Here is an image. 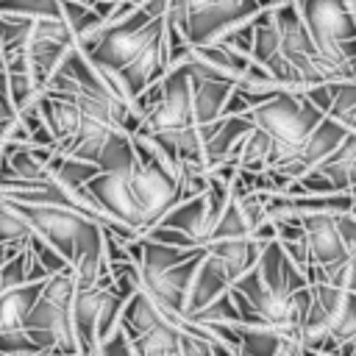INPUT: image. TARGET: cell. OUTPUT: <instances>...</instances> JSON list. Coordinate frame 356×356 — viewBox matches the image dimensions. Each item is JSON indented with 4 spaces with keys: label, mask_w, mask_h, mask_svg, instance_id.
<instances>
[{
    "label": "cell",
    "mask_w": 356,
    "mask_h": 356,
    "mask_svg": "<svg viewBox=\"0 0 356 356\" xmlns=\"http://www.w3.org/2000/svg\"><path fill=\"white\" fill-rule=\"evenodd\" d=\"M248 117L273 136V153L267 167H278L300 153L303 142L325 117V111L317 108L303 95V89H281L270 100L253 106Z\"/></svg>",
    "instance_id": "obj_1"
},
{
    "label": "cell",
    "mask_w": 356,
    "mask_h": 356,
    "mask_svg": "<svg viewBox=\"0 0 356 356\" xmlns=\"http://www.w3.org/2000/svg\"><path fill=\"white\" fill-rule=\"evenodd\" d=\"M72 264L50 273L42 284V295L31 309L25 328L42 348V353H81L75 328H72V298H75Z\"/></svg>",
    "instance_id": "obj_2"
},
{
    "label": "cell",
    "mask_w": 356,
    "mask_h": 356,
    "mask_svg": "<svg viewBox=\"0 0 356 356\" xmlns=\"http://www.w3.org/2000/svg\"><path fill=\"white\" fill-rule=\"evenodd\" d=\"M317 50L342 78H356V11L350 0H295Z\"/></svg>",
    "instance_id": "obj_3"
},
{
    "label": "cell",
    "mask_w": 356,
    "mask_h": 356,
    "mask_svg": "<svg viewBox=\"0 0 356 356\" xmlns=\"http://www.w3.org/2000/svg\"><path fill=\"white\" fill-rule=\"evenodd\" d=\"M17 203L25 209L36 231L70 259V264L81 253L103 250V225L89 214H83L81 209L64 203H22V200Z\"/></svg>",
    "instance_id": "obj_4"
},
{
    "label": "cell",
    "mask_w": 356,
    "mask_h": 356,
    "mask_svg": "<svg viewBox=\"0 0 356 356\" xmlns=\"http://www.w3.org/2000/svg\"><path fill=\"white\" fill-rule=\"evenodd\" d=\"M261 8L259 0H170L164 19L181 28L189 44H209Z\"/></svg>",
    "instance_id": "obj_5"
},
{
    "label": "cell",
    "mask_w": 356,
    "mask_h": 356,
    "mask_svg": "<svg viewBox=\"0 0 356 356\" xmlns=\"http://www.w3.org/2000/svg\"><path fill=\"white\" fill-rule=\"evenodd\" d=\"M161 95L159 100L145 111L136 131L145 134H161V131H178L186 125H195V103H192V72L184 61L172 64L161 78Z\"/></svg>",
    "instance_id": "obj_6"
},
{
    "label": "cell",
    "mask_w": 356,
    "mask_h": 356,
    "mask_svg": "<svg viewBox=\"0 0 356 356\" xmlns=\"http://www.w3.org/2000/svg\"><path fill=\"white\" fill-rule=\"evenodd\" d=\"M131 189L139 206L142 234L153 228L181 200V186H178L175 172L159 161H139L131 170Z\"/></svg>",
    "instance_id": "obj_7"
},
{
    "label": "cell",
    "mask_w": 356,
    "mask_h": 356,
    "mask_svg": "<svg viewBox=\"0 0 356 356\" xmlns=\"http://www.w3.org/2000/svg\"><path fill=\"white\" fill-rule=\"evenodd\" d=\"M206 256V248L200 253H195L192 259L170 267V270H161V273H142V286L153 295V300L172 317H184L186 312V300H189V289H192V281H195V273L200 267V259Z\"/></svg>",
    "instance_id": "obj_8"
},
{
    "label": "cell",
    "mask_w": 356,
    "mask_h": 356,
    "mask_svg": "<svg viewBox=\"0 0 356 356\" xmlns=\"http://www.w3.org/2000/svg\"><path fill=\"white\" fill-rule=\"evenodd\" d=\"M339 217L342 214H325V211L300 217L306 228V242L312 250V264H323L328 270V278H334V273H339L350 261V253L339 228Z\"/></svg>",
    "instance_id": "obj_9"
},
{
    "label": "cell",
    "mask_w": 356,
    "mask_h": 356,
    "mask_svg": "<svg viewBox=\"0 0 356 356\" xmlns=\"http://www.w3.org/2000/svg\"><path fill=\"white\" fill-rule=\"evenodd\" d=\"M86 189L100 200V206L122 225L134 228L136 234H142V217H139V206L131 189V170H100Z\"/></svg>",
    "instance_id": "obj_10"
},
{
    "label": "cell",
    "mask_w": 356,
    "mask_h": 356,
    "mask_svg": "<svg viewBox=\"0 0 356 356\" xmlns=\"http://www.w3.org/2000/svg\"><path fill=\"white\" fill-rule=\"evenodd\" d=\"M348 131H350V128H348L345 120H339V117H334V114H325V117L317 122V128L309 134V139L303 142L300 153H298L295 159L278 164L275 170H281V172H286V175H292V178H300L303 172H309L312 167H317L323 159H328V156L339 147V142L348 136Z\"/></svg>",
    "instance_id": "obj_11"
},
{
    "label": "cell",
    "mask_w": 356,
    "mask_h": 356,
    "mask_svg": "<svg viewBox=\"0 0 356 356\" xmlns=\"http://www.w3.org/2000/svg\"><path fill=\"white\" fill-rule=\"evenodd\" d=\"M256 128V122L248 114H225L209 125H200V134L206 139L203 153H206V167L211 170L214 164H222L228 159L236 161L242 139Z\"/></svg>",
    "instance_id": "obj_12"
},
{
    "label": "cell",
    "mask_w": 356,
    "mask_h": 356,
    "mask_svg": "<svg viewBox=\"0 0 356 356\" xmlns=\"http://www.w3.org/2000/svg\"><path fill=\"white\" fill-rule=\"evenodd\" d=\"M259 273L264 278V284L273 289V292H281V295H292L303 286H309V275L306 270H300L289 253L284 250V245L278 239L267 242L261 248V256H259Z\"/></svg>",
    "instance_id": "obj_13"
},
{
    "label": "cell",
    "mask_w": 356,
    "mask_h": 356,
    "mask_svg": "<svg viewBox=\"0 0 356 356\" xmlns=\"http://www.w3.org/2000/svg\"><path fill=\"white\" fill-rule=\"evenodd\" d=\"M217 220H220V214L214 211V206H211V200H209V192H203V195L178 200L159 222L175 225V228H181V231H186L197 245H206V242L211 239V231H214Z\"/></svg>",
    "instance_id": "obj_14"
},
{
    "label": "cell",
    "mask_w": 356,
    "mask_h": 356,
    "mask_svg": "<svg viewBox=\"0 0 356 356\" xmlns=\"http://www.w3.org/2000/svg\"><path fill=\"white\" fill-rule=\"evenodd\" d=\"M111 278H103L100 284L89 289H75L72 298V328L81 345V353H97V317L106 298V289L111 286Z\"/></svg>",
    "instance_id": "obj_15"
},
{
    "label": "cell",
    "mask_w": 356,
    "mask_h": 356,
    "mask_svg": "<svg viewBox=\"0 0 356 356\" xmlns=\"http://www.w3.org/2000/svg\"><path fill=\"white\" fill-rule=\"evenodd\" d=\"M234 286L228 270L222 267V261L206 250V256L200 259V267L195 273V281H192V289H189V300H186V312L181 320L192 317L195 312H200L203 306H209L214 298H220L222 292H228Z\"/></svg>",
    "instance_id": "obj_16"
},
{
    "label": "cell",
    "mask_w": 356,
    "mask_h": 356,
    "mask_svg": "<svg viewBox=\"0 0 356 356\" xmlns=\"http://www.w3.org/2000/svg\"><path fill=\"white\" fill-rule=\"evenodd\" d=\"M39 106H42V117H44L47 128L53 131V136L58 142V150H67L83 122L81 106L70 95H53V92H44Z\"/></svg>",
    "instance_id": "obj_17"
},
{
    "label": "cell",
    "mask_w": 356,
    "mask_h": 356,
    "mask_svg": "<svg viewBox=\"0 0 356 356\" xmlns=\"http://www.w3.org/2000/svg\"><path fill=\"white\" fill-rule=\"evenodd\" d=\"M261 242H256L250 234L248 236H231V239H209L206 242V250L214 253L222 267L228 270L231 281L242 278L248 270H253L259 264V256H261Z\"/></svg>",
    "instance_id": "obj_18"
},
{
    "label": "cell",
    "mask_w": 356,
    "mask_h": 356,
    "mask_svg": "<svg viewBox=\"0 0 356 356\" xmlns=\"http://www.w3.org/2000/svg\"><path fill=\"white\" fill-rule=\"evenodd\" d=\"M236 83L225 81V78H203V75H192V103H195V122L197 125H209L214 120L222 117L225 100L231 95Z\"/></svg>",
    "instance_id": "obj_19"
},
{
    "label": "cell",
    "mask_w": 356,
    "mask_h": 356,
    "mask_svg": "<svg viewBox=\"0 0 356 356\" xmlns=\"http://www.w3.org/2000/svg\"><path fill=\"white\" fill-rule=\"evenodd\" d=\"M42 284L44 281H28V284L8 286L0 292V331L25 325L31 309L36 306V300L42 295Z\"/></svg>",
    "instance_id": "obj_20"
},
{
    "label": "cell",
    "mask_w": 356,
    "mask_h": 356,
    "mask_svg": "<svg viewBox=\"0 0 356 356\" xmlns=\"http://www.w3.org/2000/svg\"><path fill=\"white\" fill-rule=\"evenodd\" d=\"M134 353L139 356H181V320H164L134 337Z\"/></svg>",
    "instance_id": "obj_21"
},
{
    "label": "cell",
    "mask_w": 356,
    "mask_h": 356,
    "mask_svg": "<svg viewBox=\"0 0 356 356\" xmlns=\"http://www.w3.org/2000/svg\"><path fill=\"white\" fill-rule=\"evenodd\" d=\"M139 245H142V259H139V270L142 273H161L170 270L186 259H192L195 253H200L206 245L200 248H178V245H167L159 239H150L145 234H139Z\"/></svg>",
    "instance_id": "obj_22"
},
{
    "label": "cell",
    "mask_w": 356,
    "mask_h": 356,
    "mask_svg": "<svg viewBox=\"0 0 356 356\" xmlns=\"http://www.w3.org/2000/svg\"><path fill=\"white\" fill-rule=\"evenodd\" d=\"M33 234H36V225L31 222L25 209L17 200L0 195V245H6V242H28Z\"/></svg>",
    "instance_id": "obj_23"
},
{
    "label": "cell",
    "mask_w": 356,
    "mask_h": 356,
    "mask_svg": "<svg viewBox=\"0 0 356 356\" xmlns=\"http://www.w3.org/2000/svg\"><path fill=\"white\" fill-rule=\"evenodd\" d=\"M270 153H273V136H270L264 128L256 125V128L242 139L239 153H236V164L245 167V170H267Z\"/></svg>",
    "instance_id": "obj_24"
},
{
    "label": "cell",
    "mask_w": 356,
    "mask_h": 356,
    "mask_svg": "<svg viewBox=\"0 0 356 356\" xmlns=\"http://www.w3.org/2000/svg\"><path fill=\"white\" fill-rule=\"evenodd\" d=\"M61 11H64V19L70 22V28L75 33V42L83 39L86 33H92L103 22L97 8L89 3H81V0H61Z\"/></svg>",
    "instance_id": "obj_25"
},
{
    "label": "cell",
    "mask_w": 356,
    "mask_h": 356,
    "mask_svg": "<svg viewBox=\"0 0 356 356\" xmlns=\"http://www.w3.org/2000/svg\"><path fill=\"white\" fill-rule=\"evenodd\" d=\"M331 92H334V103L328 114L345 120L348 128H356V78L331 81Z\"/></svg>",
    "instance_id": "obj_26"
},
{
    "label": "cell",
    "mask_w": 356,
    "mask_h": 356,
    "mask_svg": "<svg viewBox=\"0 0 356 356\" xmlns=\"http://www.w3.org/2000/svg\"><path fill=\"white\" fill-rule=\"evenodd\" d=\"M248 234H250V225H248L236 197L231 195L228 206L222 209V214H220V220H217V225L211 231V239H231V236H248Z\"/></svg>",
    "instance_id": "obj_27"
},
{
    "label": "cell",
    "mask_w": 356,
    "mask_h": 356,
    "mask_svg": "<svg viewBox=\"0 0 356 356\" xmlns=\"http://www.w3.org/2000/svg\"><path fill=\"white\" fill-rule=\"evenodd\" d=\"M0 353H42L36 339L28 334V328H6L0 331Z\"/></svg>",
    "instance_id": "obj_28"
},
{
    "label": "cell",
    "mask_w": 356,
    "mask_h": 356,
    "mask_svg": "<svg viewBox=\"0 0 356 356\" xmlns=\"http://www.w3.org/2000/svg\"><path fill=\"white\" fill-rule=\"evenodd\" d=\"M97 353H134V337L125 328V323L120 320L97 345Z\"/></svg>",
    "instance_id": "obj_29"
},
{
    "label": "cell",
    "mask_w": 356,
    "mask_h": 356,
    "mask_svg": "<svg viewBox=\"0 0 356 356\" xmlns=\"http://www.w3.org/2000/svg\"><path fill=\"white\" fill-rule=\"evenodd\" d=\"M339 228H342V236H345V245H348V253H350L348 289L356 292V217H353V214H342V217H339Z\"/></svg>",
    "instance_id": "obj_30"
},
{
    "label": "cell",
    "mask_w": 356,
    "mask_h": 356,
    "mask_svg": "<svg viewBox=\"0 0 356 356\" xmlns=\"http://www.w3.org/2000/svg\"><path fill=\"white\" fill-rule=\"evenodd\" d=\"M81 3H86V0H81Z\"/></svg>",
    "instance_id": "obj_31"
},
{
    "label": "cell",
    "mask_w": 356,
    "mask_h": 356,
    "mask_svg": "<svg viewBox=\"0 0 356 356\" xmlns=\"http://www.w3.org/2000/svg\"><path fill=\"white\" fill-rule=\"evenodd\" d=\"M353 337H356V334H353Z\"/></svg>",
    "instance_id": "obj_32"
}]
</instances>
